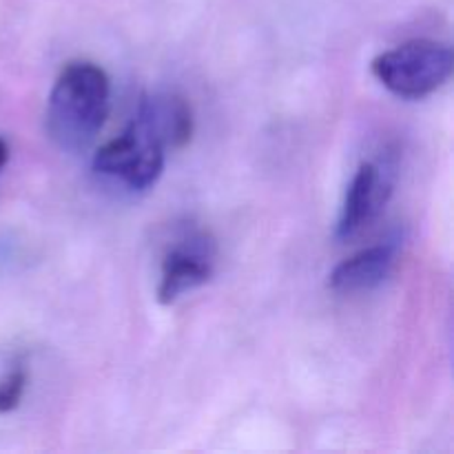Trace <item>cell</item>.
I'll use <instances>...</instances> for the list:
<instances>
[{
    "instance_id": "6da1fadb",
    "label": "cell",
    "mask_w": 454,
    "mask_h": 454,
    "mask_svg": "<svg viewBox=\"0 0 454 454\" xmlns=\"http://www.w3.org/2000/svg\"><path fill=\"white\" fill-rule=\"evenodd\" d=\"M111 82L102 67L89 60L67 62L53 82L47 131L65 151H84L109 114Z\"/></svg>"
},
{
    "instance_id": "7a4b0ae2",
    "label": "cell",
    "mask_w": 454,
    "mask_h": 454,
    "mask_svg": "<svg viewBox=\"0 0 454 454\" xmlns=\"http://www.w3.org/2000/svg\"><path fill=\"white\" fill-rule=\"evenodd\" d=\"M167 145L149 120L137 111L127 129L93 155V171L129 191H146L160 180Z\"/></svg>"
},
{
    "instance_id": "3957f363",
    "label": "cell",
    "mask_w": 454,
    "mask_h": 454,
    "mask_svg": "<svg viewBox=\"0 0 454 454\" xmlns=\"http://www.w3.org/2000/svg\"><path fill=\"white\" fill-rule=\"evenodd\" d=\"M452 49L437 40H411L380 53L371 69L375 78L403 100H421L452 75Z\"/></svg>"
},
{
    "instance_id": "277c9868",
    "label": "cell",
    "mask_w": 454,
    "mask_h": 454,
    "mask_svg": "<svg viewBox=\"0 0 454 454\" xmlns=\"http://www.w3.org/2000/svg\"><path fill=\"white\" fill-rule=\"evenodd\" d=\"M395 168L388 162H364L346 191L337 222V239H348L380 217L393 195Z\"/></svg>"
},
{
    "instance_id": "5b68a950",
    "label": "cell",
    "mask_w": 454,
    "mask_h": 454,
    "mask_svg": "<svg viewBox=\"0 0 454 454\" xmlns=\"http://www.w3.org/2000/svg\"><path fill=\"white\" fill-rule=\"evenodd\" d=\"M215 244L204 233H193L168 248L158 284L160 304H173L184 293L204 286L213 275Z\"/></svg>"
},
{
    "instance_id": "8992f818",
    "label": "cell",
    "mask_w": 454,
    "mask_h": 454,
    "mask_svg": "<svg viewBox=\"0 0 454 454\" xmlns=\"http://www.w3.org/2000/svg\"><path fill=\"white\" fill-rule=\"evenodd\" d=\"M395 262H397V247L393 242L364 248L335 266L331 279H328V286L341 295L372 291L393 273Z\"/></svg>"
},
{
    "instance_id": "52a82bcc",
    "label": "cell",
    "mask_w": 454,
    "mask_h": 454,
    "mask_svg": "<svg viewBox=\"0 0 454 454\" xmlns=\"http://www.w3.org/2000/svg\"><path fill=\"white\" fill-rule=\"evenodd\" d=\"M142 115L151 122V127L160 133L167 149H182L189 145L193 136V111L189 102L180 96H145L137 106Z\"/></svg>"
},
{
    "instance_id": "ba28073f",
    "label": "cell",
    "mask_w": 454,
    "mask_h": 454,
    "mask_svg": "<svg viewBox=\"0 0 454 454\" xmlns=\"http://www.w3.org/2000/svg\"><path fill=\"white\" fill-rule=\"evenodd\" d=\"M27 384H29V375L25 368H13L0 377V415H9L20 406Z\"/></svg>"
},
{
    "instance_id": "9c48e42d",
    "label": "cell",
    "mask_w": 454,
    "mask_h": 454,
    "mask_svg": "<svg viewBox=\"0 0 454 454\" xmlns=\"http://www.w3.org/2000/svg\"><path fill=\"white\" fill-rule=\"evenodd\" d=\"M7 162H9V145L0 137V171L7 167Z\"/></svg>"
}]
</instances>
